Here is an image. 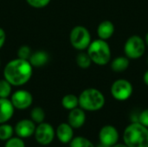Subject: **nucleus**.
Returning <instances> with one entry per match:
<instances>
[{"instance_id":"nucleus-32","label":"nucleus","mask_w":148,"mask_h":147,"mask_svg":"<svg viewBox=\"0 0 148 147\" xmlns=\"http://www.w3.org/2000/svg\"><path fill=\"white\" fill-rule=\"evenodd\" d=\"M96 147H109V146H105V145H102V144H101L100 143V145H98Z\"/></svg>"},{"instance_id":"nucleus-24","label":"nucleus","mask_w":148,"mask_h":147,"mask_svg":"<svg viewBox=\"0 0 148 147\" xmlns=\"http://www.w3.org/2000/svg\"><path fill=\"white\" fill-rule=\"evenodd\" d=\"M31 49L28 45H23L17 49V57L23 60H29L31 55Z\"/></svg>"},{"instance_id":"nucleus-18","label":"nucleus","mask_w":148,"mask_h":147,"mask_svg":"<svg viewBox=\"0 0 148 147\" xmlns=\"http://www.w3.org/2000/svg\"><path fill=\"white\" fill-rule=\"evenodd\" d=\"M62 105L65 109H67L69 111H70L75 107H79L78 96H76L73 94H69L64 95L62 99Z\"/></svg>"},{"instance_id":"nucleus-4","label":"nucleus","mask_w":148,"mask_h":147,"mask_svg":"<svg viewBox=\"0 0 148 147\" xmlns=\"http://www.w3.org/2000/svg\"><path fill=\"white\" fill-rule=\"evenodd\" d=\"M93 63L98 66H105L111 61L112 52L109 44L102 39H95L91 42L87 49Z\"/></svg>"},{"instance_id":"nucleus-2","label":"nucleus","mask_w":148,"mask_h":147,"mask_svg":"<svg viewBox=\"0 0 148 147\" xmlns=\"http://www.w3.org/2000/svg\"><path fill=\"white\" fill-rule=\"evenodd\" d=\"M123 142L128 147H148V128L137 121L129 124L124 130Z\"/></svg>"},{"instance_id":"nucleus-33","label":"nucleus","mask_w":148,"mask_h":147,"mask_svg":"<svg viewBox=\"0 0 148 147\" xmlns=\"http://www.w3.org/2000/svg\"><path fill=\"white\" fill-rule=\"evenodd\" d=\"M147 65H148V56L147 57Z\"/></svg>"},{"instance_id":"nucleus-21","label":"nucleus","mask_w":148,"mask_h":147,"mask_svg":"<svg viewBox=\"0 0 148 147\" xmlns=\"http://www.w3.org/2000/svg\"><path fill=\"white\" fill-rule=\"evenodd\" d=\"M30 118L36 124H40L45 120V112L42 107H36L30 112Z\"/></svg>"},{"instance_id":"nucleus-26","label":"nucleus","mask_w":148,"mask_h":147,"mask_svg":"<svg viewBox=\"0 0 148 147\" xmlns=\"http://www.w3.org/2000/svg\"><path fill=\"white\" fill-rule=\"evenodd\" d=\"M26 3L36 9H42L46 7L47 5H49V3H50L51 0H25Z\"/></svg>"},{"instance_id":"nucleus-25","label":"nucleus","mask_w":148,"mask_h":147,"mask_svg":"<svg viewBox=\"0 0 148 147\" xmlns=\"http://www.w3.org/2000/svg\"><path fill=\"white\" fill-rule=\"evenodd\" d=\"M4 147H25V144L23 139L19 137H11L6 140Z\"/></svg>"},{"instance_id":"nucleus-19","label":"nucleus","mask_w":148,"mask_h":147,"mask_svg":"<svg viewBox=\"0 0 148 147\" xmlns=\"http://www.w3.org/2000/svg\"><path fill=\"white\" fill-rule=\"evenodd\" d=\"M75 62H76L77 66L82 69L88 68L93 63L88 54L84 51H80V53L76 55Z\"/></svg>"},{"instance_id":"nucleus-16","label":"nucleus","mask_w":148,"mask_h":147,"mask_svg":"<svg viewBox=\"0 0 148 147\" xmlns=\"http://www.w3.org/2000/svg\"><path fill=\"white\" fill-rule=\"evenodd\" d=\"M49 61V55L44 50H37L31 54L29 62L34 68H41L45 66Z\"/></svg>"},{"instance_id":"nucleus-9","label":"nucleus","mask_w":148,"mask_h":147,"mask_svg":"<svg viewBox=\"0 0 148 147\" xmlns=\"http://www.w3.org/2000/svg\"><path fill=\"white\" fill-rule=\"evenodd\" d=\"M10 101L14 106L15 109L25 110L32 105L33 96L29 91L24 89H19L11 94Z\"/></svg>"},{"instance_id":"nucleus-12","label":"nucleus","mask_w":148,"mask_h":147,"mask_svg":"<svg viewBox=\"0 0 148 147\" xmlns=\"http://www.w3.org/2000/svg\"><path fill=\"white\" fill-rule=\"evenodd\" d=\"M86 122L85 111L81 107H75L69 111L68 115V123L74 128H81Z\"/></svg>"},{"instance_id":"nucleus-23","label":"nucleus","mask_w":148,"mask_h":147,"mask_svg":"<svg viewBox=\"0 0 148 147\" xmlns=\"http://www.w3.org/2000/svg\"><path fill=\"white\" fill-rule=\"evenodd\" d=\"M12 85L4 78L0 80V98H8L11 94Z\"/></svg>"},{"instance_id":"nucleus-5","label":"nucleus","mask_w":148,"mask_h":147,"mask_svg":"<svg viewBox=\"0 0 148 147\" xmlns=\"http://www.w3.org/2000/svg\"><path fill=\"white\" fill-rule=\"evenodd\" d=\"M69 41L74 49L79 51H84L92 42L91 34L85 26L77 25L71 29Z\"/></svg>"},{"instance_id":"nucleus-22","label":"nucleus","mask_w":148,"mask_h":147,"mask_svg":"<svg viewBox=\"0 0 148 147\" xmlns=\"http://www.w3.org/2000/svg\"><path fill=\"white\" fill-rule=\"evenodd\" d=\"M13 133H14V128L10 125L7 123L0 124V140L3 141L8 140L13 136Z\"/></svg>"},{"instance_id":"nucleus-15","label":"nucleus","mask_w":148,"mask_h":147,"mask_svg":"<svg viewBox=\"0 0 148 147\" xmlns=\"http://www.w3.org/2000/svg\"><path fill=\"white\" fill-rule=\"evenodd\" d=\"M114 31H115V26L113 23V22H111L110 20H104L101 22L96 29L98 37L105 41L110 39L114 34Z\"/></svg>"},{"instance_id":"nucleus-31","label":"nucleus","mask_w":148,"mask_h":147,"mask_svg":"<svg viewBox=\"0 0 148 147\" xmlns=\"http://www.w3.org/2000/svg\"><path fill=\"white\" fill-rule=\"evenodd\" d=\"M144 40H145V42H146V45H147V47L148 48V32L147 33V34H146V36H145Z\"/></svg>"},{"instance_id":"nucleus-8","label":"nucleus","mask_w":148,"mask_h":147,"mask_svg":"<svg viewBox=\"0 0 148 147\" xmlns=\"http://www.w3.org/2000/svg\"><path fill=\"white\" fill-rule=\"evenodd\" d=\"M34 134L35 139L38 144L42 146H48L54 140L56 132L50 124L42 122L36 127Z\"/></svg>"},{"instance_id":"nucleus-1","label":"nucleus","mask_w":148,"mask_h":147,"mask_svg":"<svg viewBox=\"0 0 148 147\" xmlns=\"http://www.w3.org/2000/svg\"><path fill=\"white\" fill-rule=\"evenodd\" d=\"M3 78L12 87H21L29 81L33 75V67L29 60L16 58L10 61L3 68Z\"/></svg>"},{"instance_id":"nucleus-11","label":"nucleus","mask_w":148,"mask_h":147,"mask_svg":"<svg viewBox=\"0 0 148 147\" xmlns=\"http://www.w3.org/2000/svg\"><path fill=\"white\" fill-rule=\"evenodd\" d=\"M36 123L28 119H24L22 120H19L14 128V131L17 137L21 139H26L29 138L34 135L36 131Z\"/></svg>"},{"instance_id":"nucleus-30","label":"nucleus","mask_w":148,"mask_h":147,"mask_svg":"<svg viewBox=\"0 0 148 147\" xmlns=\"http://www.w3.org/2000/svg\"><path fill=\"white\" fill-rule=\"evenodd\" d=\"M111 147H128L127 145H125L124 143L123 144H119V143H117L116 145H114V146H113Z\"/></svg>"},{"instance_id":"nucleus-10","label":"nucleus","mask_w":148,"mask_h":147,"mask_svg":"<svg viewBox=\"0 0 148 147\" xmlns=\"http://www.w3.org/2000/svg\"><path fill=\"white\" fill-rule=\"evenodd\" d=\"M119 132L115 126L111 125H106L101 127L99 132L100 143L107 146H113L119 141Z\"/></svg>"},{"instance_id":"nucleus-17","label":"nucleus","mask_w":148,"mask_h":147,"mask_svg":"<svg viewBox=\"0 0 148 147\" xmlns=\"http://www.w3.org/2000/svg\"><path fill=\"white\" fill-rule=\"evenodd\" d=\"M130 65V59H128L126 55H119L111 61L110 68L112 71L115 73H122L125 72Z\"/></svg>"},{"instance_id":"nucleus-29","label":"nucleus","mask_w":148,"mask_h":147,"mask_svg":"<svg viewBox=\"0 0 148 147\" xmlns=\"http://www.w3.org/2000/svg\"><path fill=\"white\" fill-rule=\"evenodd\" d=\"M143 81H144L145 85H147L148 87V69L144 73V75H143Z\"/></svg>"},{"instance_id":"nucleus-27","label":"nucleus","mask_w":148,"mask_h":147,"mask_svg":"<svg viewBox=\"0 0 148 147\" xmlns=\"http://www.w3.org/2000/svg\"><path fill=\"white\" fill-rule=\"evenodd\" d=\"M137 122L140 123L141 125H143L144 126H146V127L148 128V108H146V109L142 110L139 113Z\"/></svg>"},{"instance_id":"nucleus-6","label":"nucleus","mask_w":148,"mask_h":147,"mask_svg":"<svg viewBox=\"0 0 148 147\" xmlns=\"http://www.w3.org/2000/svg\"><path fill=\"white\" fill-rule=\"evenodd\" d=\"M146 49L144 38L139 35H133L127 39L124 44V54L130 60H137L143 56Z\"/></svg>"},{"instance_id":"nucleus-34","label":"nucleus","mask_w":148,"mask_h":147,"mask_svg":"<svg viewBox=\"0 0 148 147\" xmlns=\"http://www.w3.org/2000/svg\"><path fill=\"white\" fill-rule=\"evenodd\" d=\"M0 66H1V59H0Z\"/></svg>"},{"instance_id":"nucleus-3","label":"nucleus","mask_w":148,"mask_h":147,"mask_svg":"<svg viewBox=\"0 0 148 147\" xmlns=\"http://www.w3.org/2000/svg\"><path fill=\"white\" fill-rule=\"evenodd\" d=\"M78 99L79 107L88 112H96L101 110L106 102L102 92L95 88L84 89L78 96Z\"/></svg>"},{"instance_id":"nucleus-14","label":"nucleus","mask_w":148,"mask_h":147,"mask_svg":"<svg viewBox=\"0 0 148 147\" xmlns=\"http://www.w3.org/2000/svg\"><path fill=\"white\" fill-rule=\"evenodd\" d=\"M56 135L61 143L68 144L74 138V128L69 123H62L57 126Z\"/></svg>"},{"instance_id":"nucleus-20","label":"nucleus","mask_w":148,"mask_h":147,"mask_svg":"<svg viewBox=\"0 0 148 147\" xmlns=\"http://www.w3.org/2000/svg\"><path fill=\"white\" fill-rule=\"evenodd\" d=\"M70 147H95V145L87 138L82 136L75 137L69 142Z\"/></svg>"},{"instance_id":"nucleus-13","label":"nucleus","mask_w":148,"mask_h":147,"mask_svg":"<svg viewBox=\"0 0 148 147\" xmlns=\"http://www.w3.org/2000/svg\"><path fill=\"white\" fill-rule=\"evenodd\" d=\"M15 107L8 98H0V124L7 123L14 115Z\"/></svg>"},{"instance_id":"nucleus-7","label":"nucleus","mask_w":148,"mask_h":147,"mask_svg":"<svg viewBox=\"0 0 148 147\" xmlns=\"http://www.w3.org/2000/svg\"><path fill=\"white\" fill-rule=\"evenodd\" d=\"M133 84L126 79H118L114 81L110 88L112 97L118 101H127L133 94Z\"/></svg>"},{"instance_id":"nucleus-28","label":"nucleus","mask_w":148,"mask_h":147,"mask_svg":"<svg viewBox=\"0 0 148 147\" xmlns=\"http://www.w3.org/2000/svg\"><path fill=\"white\" fill-rule=\"evenodd\" d=\"M6 41V33L3 28L0 27V49L3 47Z\"/></svg>"}]
</instances>
